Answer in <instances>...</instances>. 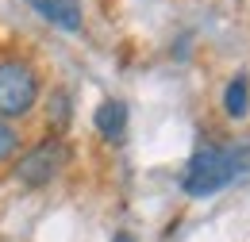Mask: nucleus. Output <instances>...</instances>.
I'll return each instance as SVG.
<instances>
[{
	"mask_svg": "<svg viewBox=\"0 0 250 242\" xmlns=\"http://www.w3.org/2000/svg\"><path fill=\"white\" fill-rule=\"evenodd\" d=\"M93 127L100 139L120 142L127 135V104L124 100H100V108L93 112Z\"/></svg>",
	"mask_w": 250,
	"mask_h": 242,
	"instance_id": "5",
	"label": "nucleus"
},
{
	"mask_svg": "<svg viewBox=\"0 0 250 242\" xmlns=\"http://www.w3.org/2000/svg\"><path fill=\"white\" fill-rule=\"evenodd\" d=\"M223 116L227 120H247L250 116V77L247 73H235L223 89Z\"/></svg>",
	"mask_w": 250,
	"mask_h": 242,
	"instance_id": "6",
	"label": "nucleus"
},
{
	"mask_svg": "<svg viewBox=\"0 0 250 242\" xmlns=\"http://www.w3.org/2000/svg\"><path fill=\"white\" fill-rule=\"evenodd\" d=\"M112 242H135V239H131L127 231H120V235H112Z\"/></svg>",
	"mask_w": 250,
	"mask_h": 242,
	"instance_id": "8",
	"label": "nucleus"
},
{
	"mask_svg": "<svg viewBox=\"0 0 250 242\" xmlns=\"http://www.w3.org/2000/svg\"><path fill=\"white\" fill-rule=\"evenodd\" d=\"M243 173H250V146L231 150V146L204 142L200 150L188 158L185 173H181V188H185V196L204 200V196H212L219 188H227V184L235 181V177H243Z\"/></svg>",
	"mask_w": 250,
	"mask_h": 242,
	"instance_id": "2",
	"label": "nucleus"
},
{
	"mask_svg": "<svg viewBox=\"0 0 250 242\" xmlns=\"http://www.w3.org/2000/svg\"><path fill=\"white\" fill-rule=\"evenodd\" d=\"M42 104V69L27 54H0V120L20 123L31 120Z\"/></svg>",
	"mask_w": 250,
	"mask_h": 242,
	"instance_id": "3",
	"label": "nucleus"
},
{
	"mask_svg": "<svg viewBox=\"0 0 250 242\" xmlns=\"http://www.w3.org/2000/svg\"><path fill=\"white\" fill-rule=\"evenodd\" d=\"M20 150H23V135H20V127L0 120V165H8Z\"/></svg>",
	"mask_w": 250,
	"mask_h": 242,
	"instance_id": "7",
	"label": "nucleus"
},
{
	"mask_svg": "<svg viewBox=\"0 0 250 242\" xmlns=\"http://www.w3.org/2000/svg\"><path fill=\"white\" fill-rule=\"evenodd\" d=\"M69 165H73L69 139L46 131L42 139L27 142L23 150L8 161V177H12V184H20V188H27V192H39V188H50L54 181H62Z\"/></svg>",
	"mask_w": 250,
	"mask_h": 242,
	"instance_id": "1",
	"label": "nucleus"
},
{
	"mask_svg": "<svg viewBox=\"0 0 250 242\" xmlns=\"http://www.w3.org/2000/svg\"><path fill=\"white\" fill-rule=\"evenodd\" d=\"M27 8H31L42 23L65 31V35H77V31L85 27V8H81V0H27Z\"/></svg>",
	"mask_w": 250,
	"mask_h": 242,
	"instance_id": "4",
	"label": "nucleus"
}]
</instances>
